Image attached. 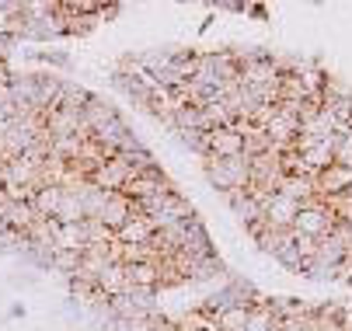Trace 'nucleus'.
<instances>
[{"label":"nucleus","instance_id":"f257e3e1","mask_svg":"<svg viewBox=\"0 0 352 331\" xmlns=\"http://www.w3.org/2000/svg\"><path fill=\"white\" fill-rule=\"evenodd\" d=\"M203 171L210 178V185L217 192H244L251 185V171H248V157H203Z\"/></svg>","mask_w":352,"mask_h":331},{"label":"nucleus","instance_id":"f03ea898","mask_svg":"<svg viewBox=\"0 0 352 331\" xmlns=\"http://www.w3.org/2000/svg\"><path fill=\"white\" fill-rule=\"evenodd\" d=\"M338 220H342V216H338L335 203H328V199H311L307 206H300V213H296V220H293V233H304V238L321 241V238H328V233H331V227H335Z\"/></svg>","mask_w":352,"mask_h":331},{"label":"nucleus","instance_id":"7ed1b4c3","mask_svg":"<svg viewBox=\"0 0 352 331\" xmlns=\"http://www.w3.org/2000/svg\"><path fill=\"white\" fill-rule=\"evenodd\" d=\"M296 213H300V203H293V199L283 196V192H272V196L265 199V206H262V220H265V227H272V230H293Z\"/></svg>","mask_w":352,"mask_h":331},{"label":"nucleus","instance_id":"20e7f679","mask_svg":"<svg viewBox=\"0 0 352 331\" xmlns=\"http://www.w3.org/2000/svg\"><path fill=\"white\" fill-rule=\"evenodd\" d=\"M136 216V209H133V199L126 196V192H109V199H105V209L98 213V220H102L112 233H119L129 220Z\"/></svg>","mask_w":352,"mask_h":331},{"label":"nucleus","instance_id":"39448f33","mask_svg":"<svg viewBox=\"0 0 352 331\" xmlns=\"http://www.w3.org/2000/svg\"><path fill=\"white\" fill-rule=\"evenodd\" d=\"M241 154H244V136L234 126L210 133V157H241Z\"/></svg>","mask_w":352,"mask_h":331},{"label":"nucleus","instance_id":"423d86ee","mask_svg":"<svg viewBox=\"0 0 352 331\" xmlns=\"http://www.w3.org/2000/svg\"><path fill=\"white\" fill-rule=\"evenodd\" d=\"M60 199H63V185H42V188H35V196H32V209H35V216L53 220L56 209H60Z\"/></svg>","mask_w":352,"mask_h":331},{"label":"nucleus","instance_id":"0eeeda50","mask_svg":"<svg viewBox=\"0 0 352 331\" xmlns=\"http://www.w3.org/2000/svg\"><path fill=\"white\" fill-rule=\"evenodd\" d=\"M129 290V275H126V265H105L98 272V293L102 297H119Z\"/></svg>","mask_w":352,"mask_h":331},{"label":"nucleus","instance_id":"6e6552de","mask_svg":"<svg viewBox=\"0 0 352 331\" xmlns=\"http://www.w3.org/2000/svg\"><path fill=\"white\" fill-rule=\"evenodd\" d=\"M56 220H35L32 227H28V233H25V238H28V244L32 248H45V251H56Z\"/></svg>","mask_w":352,"mask_h":331},{"label":"nucleus","instance_id":"1a4fd4ad","mask_svg":"<svg viewBox=\"0 0 352 331\" xmlns=\"http://www.w3.org/2000/svg\"><path fill=\"white\" fill-rule=\"evenodd\" d=\"M35 220H38V216H35L32 203H11L8 213H4V227H8L11 233H28V227H32Z\"/></svg>","mask_w":352,"mask_h":331},{"label":"nucleus","instance_id":"9d476101","mask_svg":"<svg viewBox=\"0 0 352 331\" xmlns=\"http://www.w3.org/2000/svg\"><path fill=\"white\" fill-rule=\"evenodd\" d=\"M150 233H154L150 220H146V216H133V220L116 233V241H119V244H126V248H129V244H146V241H150Z\"/></svg>","mask_w":352,"mask_h":331},{"label":"nucleus","instance_id":"9b49d317","mask_svg":"<svg viewBox=\"0 0 352 331\" xmlns=\"http://www.w3.org/2000/svg\"><path fill=\"white\" fill-rule=\"evenodd\" d=\"M80 230H84V244L87 248H94V244H109V241H116V233L98 220V216H87V220H80Z\"/></svg>","mask_w":352,"mask_h":331},{"label":"nucleus","instance_id":"f8f14e48","mask_svg":"<svg viewBox=\"0 0 352 331\" xmlns=\"http://www.w3.org/2000/svg\"><path fill=\"white\" fill-rule=\"evenodd\" d=\"M175 136H178V144H182V147H188L192 154L210 157V133H203V129H178Z\"/></svg>","mask_w":352,"mask_h":331},{"label":"nucleus","instance_id":"ddd939ff","mask_svg":"<svg viewBox=\"0 0 352 331\" xmlns=\"http://www.w3.org/2000/svg\"><path fill=\"white\" fill-rule=\"evenodd\" d=\"M311 262H321V265H342V262H345V251H342V244L328 233V238H321V241H318V248H314V258H311Z\"/></svg>","mask_w":352,"mask_h":331},{"label":"nucleus","instance_id":"4468645a","mask_svg":"<svg viewBox=\"0 0 352 331\" xmlns=\"http://www.w3.org/2000/svg\"><path fill=\"white\" fill-rule=\"evenodd\" d=\"M276 324H279V317L272 314V304H262V307H251V310H248L244 331H269V328H276Z\"/></svg>","mask_w":352,"mask_h":331},{"label":"nucleus","instance_id":"2eb2a0df","mask_svg":"<svg viewBox=\"0 0 352 331\" xmlns=\"http://www.w3.org/2000/svg\"><path fill=\"white\" fill-rule=\"evenodd\" d=\"M335 164L352 171V129L335 133Z\"/></svg>","mask_w":352,"mask_h":331},{"label":"nucleus","instance_id":"dca6fc26","mask_svg":"<svg viewBox=\"0 0 352 331\" xmlns=\"http://www.w3.org/2000/svg\"><path fill=\"white\" fill-rule=\"evenodd\" d=\"M220 258L217 255H206V258H195V265H192V279H213V275H220Z\"/></svg>","mask_w":352,"mask_h":331},{"label":"nucleus","instance_id":"f3484780","mask_svg":"<svg viewBox=\"0 0 352 331\" xmlns=\"http://www.w3.org/2000/svg\"><path fill=\"white\" fill-rule=\"evenodd\" d=\"M53 269L74 275V272L80 269V251H63V248H56V251H53Z\"/></svg>","mask_w":352,"mask_h":331},{"label":"nucleus","instance_id":"a211bd4d","mask_svg":"<svg viewBox=\"0 0 352 331\" xmlns=\"http://www.w3.org/2000/svg\"><path fill=\"white\" fill-rule=\"evenodd\" d=\"M331 238L342 244L345 255H352V223H349V220H338V223L331 227Z\"/></svg>","mask_w":352,"mask_h":331},{"label":"nucleus","instance_id":"6ab92c4d","mask_svg":"<svg viewBox=\"0 0 352 331\" xmlns=\"http://www.w3.org/2000/svg\"><path fill=\"white\" fill-rule=\"evenodd\" d=\"M304 272L318 282H328V279H338V265H321V262H307Z\"/></svg>","mask_w":352,"mask_h":331}]
</instances>
